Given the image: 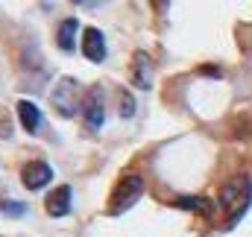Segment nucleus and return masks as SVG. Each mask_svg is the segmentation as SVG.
I'll return each mask as SVG.
<instances>
[{"label":"nucleus","instance_id":"nucleus-1","mask_svg":"<svg viewBox=\"0 0 252 237\" xmlns=\"http://www.w3.org/2000/svg\"><path fill=\"white\" fill-rule=\"evenodd\" d=\"M144 193V178L138 176V173H129L118 181V187L112 190V205H109V214H121L126 208H132L135 205V199Z\"/></svg>","mask_w":252,"mask_h":237},{"label":"nucleus","instance_id":"nucleus-2","mask_svg":"<svg viewBox=\"0 0 252 237\" xmlns=\"http://www.w3.org/2000/svg\"><path fill=\"white\" fill-rule=\"evenodd\" d=\"M50 100H53V106L59 109V115H62V118H73V112H76V109H82V106H79V88H76V79L62 76V79L56 82V88H53Z\"/></svg>","mask_w":252,"mask_h":237},{"label":"nucleus","instance_id":"nucleus-3","mask_svg":"<svg viewBox=\"0 0 252 237\" xmlns=\"http://www.w3.org/2000/svg\"><path fill=\"white\" fill-rule=\"evenodd\" d=\"M82 120L88 123V129H100L106 112H103V88H88V94L82 97Z\"/></svg>","mask_w":252,"mask_h":237},{"label":"nucleus","instance_id":"nucleus-4","mask_svg":"<svg viewBox=\"0 0 252 237\" xmlns=\"http://www.w3.org/2000/svg\"><path fill=\"white\" fill-rule=\"evenodd\" d=\"M82 56L88 61H103L106 59V38L97 27L82 30Z\"/></svg>","mask_w":252,"mask_h":237},{"label":"nucleus","instance_id":"nucleus-5","mask_svg":"<svg viewBox=\"0 0 252 237\" xmlns=\"http://www.w3.org/2000/svg\"><path fill=\"white\" fill-rule=\"evenodd\" d=\"M129 76H132V85L141 88V91H147L153 85V59H150V53L138 50L132 56V73Z\"/></svg>","mask_w":252,"mask_h":237},{"label":"nucleus","instance_id":"nucleus-6","mask_svg":"<svg viewBox=\"0 0 252 237\" xmlns=\"http://www.w3.org/2000/svg\"><path fill=\"white\" fill-rule=\"evenodd\" d=\"M21 178H24V187H27V190H41V187L53 178V170H50V164H44V161H30V164L21 170Z\"/></svg>","mask_w":252,"mask_h":237},{"label":"nucleus","instance_id":"nucleus-7","mask_svg":"<svg viewBox=\"0 0 252 237\" xmlns=\"http://www.w3.org/2000/svg\"><path fill=\"white\" fill-rule=\"evenodd\" d=\"M173 205L182 211H193L199 217H214V211H217V202H211L208 196H179Z\"/></svg>","mask_w":252,"mask_h":237},{"label":"nucleus","instance_id":"nucleus-8","mask_svg":"<svg viewBox=\"0 0 252 237\" xmlns=\"http://www.w3.org/2000/svg\"><path fill=\"white\" fill-rule=\"evenodd\" d=\"M220 202L223 205H229V208H235V217H232V223L247 211V196H244V181H238V184H226L223 187V193H220Z\"/></svg>","mask_w":252,"mask_h":237},{"label":"nucleus","instance_id":"nucleus-9","mask_svg":"<svg viewBox=\"0 0 252 237\" xmlns=\"http://www.w3.org/2000/svg\"><path fill=\"white\" fill-rule=\"evenodd\" d=\"M44 208H47L50 217H64V214L70 211V187H67V184L56 187V190L44 199Z\"/></svg>","mask_w":252,"mask_h":237},{"label":"nucleus","instance_id":"nucleus-10","mask_svg":"<svg viewBox=\"0 0 252 237\" xmlns=\"http://www.w3.org/2000/svg\"><path fill=\"white\" fill-rule=\"evenodd\" d=\"M18 118H21V126L32 135V132H38V126H41V109H38L32 100H21V103H18Z\"/></svg>","mask_w":252,"mask_h":237},{"label":"nucleus","instance_id":"nucleus-11","mask_svg":"<svg viewBox=\"0 0 252 237\" xmlns=\"http://www.w3.org/2000/svg\"><path fill=\"white\" fill-rule=\"evenodd\" d=\"M76 30H79L76 18H67V21H62V24H59L56 38H59V47H62L64 53H73V47H76Z\"/></svg>","mask_w":252,"mask_h":237},{"label":"nucleus","instance_id":"nucleus-12","mask_svg":"<svg viewBox=\"0 0 252 237\" xmlns=\"http://www.w3.org/2000/svg\"><path fill=\"white\" fill-rule=\"evenodd\" d=\"M0 211L9 214V217H21V214H27V205H24V202H15V199H12V202L3 199V202H0Z\"/></svg>","mask_w":252,"mask_h":237},{"label":"nucleus","instance_id":"nucleus-13","mask_svg":"<svg viewBox=\"0 0 252 237\" xmlns=\"http://www.w3.org/2000/svg\"><path fill=\"white\" fill-rule=\"evenodd\" d=\"M135 115V100L129 94H121V118H132Z\"/></svg>","mask_w":252,"mask_h":237}]
</instances>
